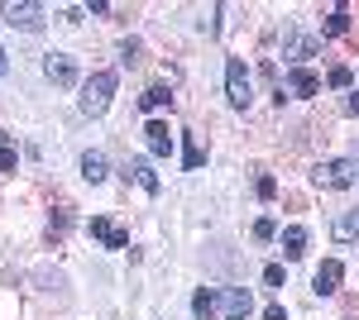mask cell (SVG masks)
<instances>
[{"label":"cell","mask_w":359,"mask_h":320,"mask_svg":"<svg viewBox=\"0 0 359 320\" xmlns=\"http://www.w3.org/2000/svg\"><path fill=\"white\" fill-rule=\"evenodd\" d=\"M225 96H230V106H249V72H245V57H230L225 62Z\"/></svg>","instance_id":"3957f363"},{"label":"cell","mask_w":359,"mask_h":320,"mask_svg":"<svg viewBox=\"0 0 359 320\" xmlns=\"http://www.w3.org/2000/svg\"><path fill=\"white\" fill-rule=\"evenodd\" d=\"M5 25L25 29V34H39V29H43V5H29V0L15 5V0H10V5H5Z\"/></svg>","instance_id":"277c9868"},{"label":"cell","mask_w":359,"mask_h":320,"mask_svg":"<svg viewBox=\"0 0 359 320\" xmlns=\"http://www.w3.org/2000/svg\"><path fill=\"white\" fill-rule=\"evenodd\" d=\"M216 311H221V296L211 292V287H196V296H192V316H196V320H211Z\"/></svg>","instance_id":"9a60e30c"},{"label":"cell","mask_w":359,"mask_h":320,"mask_svg":"<svg viewBox=\"0 0 359 320\" xmlns=\"http://www.w3.org/2000/svg\"><path fill=\"white\" fill-rule=\"evenodd\" d=\"M264 320H287V311H283V306H269V311H264Z\"/></svg>","instance_id":"d4e9b609"},{"label":"cell","mask_w":359,"mask_h":320,"mask_svg":"<svg viewBox=\"0 0 359 320\" xmlns=\"http://www.w3.org/2000/svg\"><path fill=\"white\" fill-rule=\"evenodd\" d=\"M273 235H278V225L269 220V215H259V220H254V239H259V244H269Z\"/></svg>","instance_id":"44dd1931"},{"label":"cell","mask_w":359,"mask_h":320,"mask_svg":"<svg viewBox=\"0 0 359 320\" xmlns=\"http://www.w3.org/2000/svg\"><path fill=\"white\" fill-rule=\"evenodd\" d=\"M139 106L144 110H163V106H172V91H168V86H149V91L139 96Z\"/></svg>","instance_id":"ac0fdd59"},{"label":"cell","mask_w":359,"mask_h":320,"mask_svg":"<svg viewBox=\"0 0 359 320\" xmlns=\"http://www.w3.org/2000/svg\"><path fill=\"white\" fill-rule=\"evenodd\" d=\"M345 29H350V15H345V5H335V10H331V20H326V34H331V39H340Z\"/></svg>","instance_id":"d6986e66"},{"label":"cell","mask_w":359,"mask_h":320,"mask_svg":"<svg viewBox=\"0 0 359 320\" xmlns=\"http://www.w3.org/2000/svg\"><path fill=\"white\" fill-rule=\"evenodd\" d=\"M254 191H259V201H273V196H278V182H273V177H259V182H254Z\"/></svg>","instance_id":"603a6c76"},{"label":"cell","mask_w":359,"mask_h":320,"mask_svg":"<svg viewBox=\"0 0 359 320\" xmlns=\"http://www.w3.org/2000/svg\"><path fill=\"white\" fill-rule=\"evenodd\" d=\"M111 96H115V72H91L82 81L77 106H82V115H106L111 110Z\"/></svg>","instance_id":"6da1fadb"},{"label":"cell","mask_w":359,"mask_h":320,"mask_svg":"<svg viewBox=\"0 0 359 320\" xmlns=\"http://www.w3.org/2000/svg\"><path fill=\"white\" fill-rule=\"evenodd\" d=\"M144 144H149V153H154V158H168V153H172V134H168L163 120H149V130H144Z\"/></svg>","instance_id":"9c48e42d"},{"label":"cell","mask_w":359,"mask_h":320,"mask_svg":"<svg viewBox=\"0 0 359 320\" xmlns=\"http://www.w3.org/2000/svg\"><path fill=\"white\" fill-rule=\"evenodd\" d=\"M335 86V91H345V86H350V81H355V72H350V67H331V77H326Z\"/></svg>","instance_id":"7402d4cb"},{"label":"cell","mask_w":359,"mask_h":320,"mask_svg":"<svg viewBox=\"0 0 359 320\" xmlns=\"http://www.w3.org/2000/svg\"><path fill=\"white\" fill-rule=\"evenodd\" d=\"M201 162H206V148H201V139H196V134H187V144H182V167L196 172Z\"/></svg>","instance_id":"e0dca14e"},{"label":"cell","mask_w":359,"mask_h":320,"mask_svg":"<svg viewBox=\"0 0 359 320\" xmlns=\"http://www.w3.org/2000/svg\"><path fill=\"white\" fill-rule=\"evenodd\" d=\"M43 77L53 81V86H77V57L48 53V57H43Z\"/></svg>","instance_id":"5b68a950"},{"label":"cell","mask_w":359,"mask_h":320,"mask_svg":"<svg viewBox=\"0 0 359 320\" xmlns=\"http://www.w3.org/2000/svg\"><path fill=\"white\" fill-rule=\"evenodd\" d=\"M331 239L335 244H355L359 239V211H345L340 220L331 225Z\"/></svg>","instance_id":"4fadbf2b"},{"label":"cell","mask_w":359,"mask_h":320,"mask_svg":"<svg viewBox=\"0 0 359 320\" xmlns=\"http://www.w3.org/2000/svg\"><path fill=\"white\" fill-rule=\"evenodd\" d=\"M91 239H101L106 249H130V235L120 225H111L106 215H91Z\"/></svg>","instance_id":"8992f818"},{"label":"cell","mask_w":359,"mask_h":320,"mask_svg":"<svg viewBox=\"0 0 359 320\" xmlns=\"http://www.w3.org/2000/svg\"><path fill=\"white\" fill-rule=\"evenodd\" d=\"M340 277H345V263H335V258H326V263L316 267V277H311V287H316V296H331L335 287H340Z\"/></svg>","instance_id":"52a82bcc"},{"label":"cell","mask_w":359,"mask_h":320,"mask_svg":"<svg viewBox=\"0 0 359 320\" xmlns=\"http://www.w3.org/2000/svg\"><path fill=\"white\" fill-rule=\"evenodd\" d=\"M345 115H359V91L350 96V101H345Z\"/></svg>","instance_id":"484cf974"},{"label":"cell","mask_w":359,"mask_h":320,"mask_svg":"<svg viewBox=\"0 0 359 320\" xmlns=\"http://www.w3.org/2000/svg\"><path fill=\"white\" fill-rule=\"evenodd\" d=\"M0 172H15V144H10V134H0Z\"/></svg>","instance_id":"ffe728a7"},{"label":"cell","mask_w":359,"mask_h":320,"mask_svg":"<svg viewBox=\"0 0 359 320\" xmlns=\"http://www.w3.org/2000/svg\"><path fill=\"white\" fill-rule=\"evenodd\" d=\"M287 91H292V96H316L321 81H316V72H306V67H292V72H287Z\"/></svg>","instance_id":"7c38bea8"},{"label":"cell","mask_w":359,"mask_h":320,"mask_svg":"<svg viewBox=\"0 0 359 320\" xmlns=\"http://www.w3.org/2000/svg\"><path fill=\"white\" fill-rule=\"evenodd\" d=\"M125 177H135V182H139L144 191H149V196L158 191V172H154V167H149L144 158H135V162H130V167H125Z\"/></svg>","instance_id":"2e32d148"},{"label":"cell","mask_w":359,"mask_h":320,"mask_svg":"<svg viewBox=\"0 0 359 320\" xmlns=\"http://www.w3.org/2000/svg\"><path fill=\"white\" fill-rule=\"evenodd\" d=\"M221 311H225V320H245L249 311H254V296H249L245 287H230V292L221 296Z\"/></svg>","instance_id":"ba28073f"},{"label":"cell","mask_w":359,"mask_h":320,"mask_svg":"<svg viewBox=\"0 0 359 320\" xmlns=\"http://www.w3.org/2000/svg\"><path fill=\"white\" fill-rule=\"evenodd\" d=\"M316 48H321V39H316V34H287V48H283V57L302 62V57H311Z\"/></svg>","instance_id":"30bf717a"},{"label":"cell","mask_w":359,"mask_h":320,"mask_svg":"<svg viewBox=\"0 0 359 320\" xmlns=\"http://www.w3.org/2000/svg\"><path fill=\"white\" fill-rule=\"evenodd\" d=\"M355 177H359V162H350V158H331V162L311 167V182L321 191H345V187H355Z\"/></svg>","instance_id":"7a4b0ae2"},{"label":"cell","mask_w":359,"mask_h":320,"mask_svg":"<svg viewBox=\"0 0 359 320\" xmlns=\"http://www.w3.org/2000/svg\"><path fill=\"white\" fill-rule=\"evenodd\" d=\"M5 67H10V62H5V48H0V77H5Z\"/></svg>","instance_id":"4316f807"},{"label":"cell","mask_w":359,"mask_h":320,"mask_svg":"<svg viewBox=\"0 0 359 320\" xmlns=\"http://www.w3.org/2000/svg\"><path fill=\"white\" fill-rule=\"evenodd\" d=\"M302 253H306V230H302V225H287V230H283V258L297 263Z\"/></svg>","instance_id":"8fae6325"},{"label":"cell","mask_w":359,"mask_h":320,"mask_svg":"<svg viewBox=\"0 0 359 320\" xmlns=\"http://www.w3.org/2000/svg\"><path fill=\"white\" fill-rule=\"evenodd\" d=\"M82 177L91 182V187H96V182H106V177H111V167H106V153H96V148H91V153H82Z\"/></svg>","instance_id":"5bb4252c"},{"label":"cell","mask_w":359,"mask_h":320,"mask_svg":"<svg viewBox=\"0 0 359 320\" xmlns=\"http://www.w3.org/2000/svg\"><path fill=\"white\" fill-rule=\"evenodd\" d=\"M264 282H269V287H283V282H287L283 263H269V267H264Z\"/></svg>","instance_id":"cb8c5ba5"}]
</instances>
